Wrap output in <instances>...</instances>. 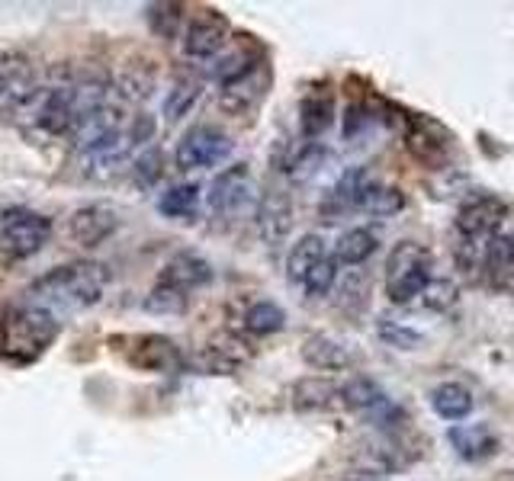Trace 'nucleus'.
<instances>
[{"instance_id":"39","label":"nucleus","mask_w":514,"mask_h":481,"mask_svg":"<svg viewBox=\"0 0 514 481\" xmlns=\"http://www.w3.org/2000/svg\"><path fill=\"white\" fill-rule=\"evenodd\" d=\"M511 481H514V478H511Z\"/></svg>"},{"instance_id":"10","label":"nucleus","mask_w":514,"mask_h":481,"mask_svg":"<svg viewBox=\"0 0 514 481\" xmlns=\"http://www.w3.org/2000/svg\"><path fill=\"white\" fill-rule=\"evenodd\" d=\"M119 228V212L107 203H87L71 212L68 219V238L81 247H100L110 241Z\"/></svg>"},{"instance_id":"24","label":"nucleus","mask_w":514,"mask_h":481,"mask_svg":"<svg viewBox=\"0 0 514 481\" xmlns=\"http://www.w3.org/2000/svg\"><path fill=\"white\" fill-rule=\"evenodd\" d=\"M200 186L196 183H177L171 190H164L158 196V212L168 215L177 222H190L196 212H200Z\"/></svg>"},{"instance_id":"22","label":"nucleus","mask_w":514,"mask_h":481,"mask_svg":"<svg viewBox=\"0 0 514 481\" xmlns=\"http://www.w3.org/2000/svg\"><path fill=\"white\" fill-rule=\"evenodd\" d=\"M325 257H328V251H325L322 235H302L290 247V254H286V279L302 286V279H306L315 270V263H322Z\"/></svg>"},{"instance_id":"5","label":"nucleus","mask_w":514,"mask_h":481,"mask_svg":"<svg viewBox=\"0 0 514 481\" xmlns=\"http://www.w3.org/2000/svg\"><path fill=\"white\" fill-rule=\"evenodd\" d=\"M52 238V219L33 209H10L0 219V254L10 260H26L39 254Z\"/></svg>"},{"instance_id":"20","label":"nucleus","mask_w":514,"mask_h":481,"mask_svg":"<svg viewBox=\"0 0 514 481\" xmlns=\"http://www.w3.org/2000/svg\"><path fill=\"white\" fill-rule=\"evenodd\" d=\"M431 408H434L437 417H441V421L460 424V421H466V417L473 414L476 401H473V392L466 389V385H460V382H441L431 392Z\"/></svg>"},{"instance_id":"29","label":"nucleus","mask_w":514,"mask_h":481,"mask_svg":"<svg viewBox=\"0 0 514 481\" xmlns=\"http://www.w3.org/2000/svg\"><path fill=\"white\" fill-rule=\"evenodd\" d=\"M360 209L373 212V215H396L405 209V193L396 186H383V183H370L364 199H360Z\"/></svg>"},{"instance_id":"26","label":"nucleus","mask_w":514,"mask_h":481,"mask_svg":"<svg viewBox=\"0 0 514 481\" xmlns=\"http://www.w3.org/2000/svg\"><path fill=\"white\" fill-rule=\"evenodd\" d=\"M331 398H338V385L331 382V379L309 376V379H299L293 385V408L296 411H319V408H328Z\"/></svg>"},{"instance_id":"16","label":"nucleus","mask_w":514,"mask_h":481,"mask_svg":"<svg viewBox=\"0 0 514 481\" xmlns=\"http://www.w3.org/2000/svg\"><path fill=\"white\" fill-rule=\"evenodd\" d=\"M267 81H264V68L257 65L251 74H245L241 81L229 84V87H222V97H219V106L225 113H232V116H241V113H248L254 110L257 103L264 100V90Z\"/></svg>"},{"instance_id":"8","label":"nucleus","mask_w":514,"mask_h":481,"mask_svg":"<svg viewBox=\"0 0 514 481\" xmlns=\"http://www.w3.org/2000/svg\"><path fill=\"white\" fill-rule=\"evenodd\" d=\"M225 39H229V23H225L222 13L203 10L200 17H193L187 23L184 36H180V49L193 61H206L225 49Z\"/></svg>"},{"instance_id":"36","label":"nucleus","mask_w":514,"mask_h":481,"mask_svg":"<svg viewBox=\"0 0 514 481\" xmlns=\"http://www.w3.org/2000/svg\"><path fill=\"white\" fill-rule=\"evenodd\" d=\"M325 158V151L319 148V145H309L306 151L299 154V158L293 161V177H299V180H306L309 174H315V170H319V161Z\"/></svg>"},{"instance_id":"1","label":"nucleus","mask_w":514,"mask_h":481,"mask_svg":"<svg viewBox=\"0 0 514 481\" xmlns=\"http://www.w3.org/2000/svg\"><path fill=\"white\" fill-rule=\"evenodd\" d=\"M110 286V267L100 260H74L65 267H55L45 276H39L33 286L26 289V302L39 305L45 312H81V308H94L103 292Z\"/></svg>"},{"instance_id":"35","label":"nucleus","mask_w":514,"mask_h":481,"mask_svg":"<svg viewBox=\"0 0 514 481\" xmlns=\"http://www.w3.org/2000/svg\"><path fill=\"white\" fill-rule=\"evenodd\" d=\"M187 308V296H180L174 289H164L155 286L148 296V312H161V315H171V312H184Z\"/></svg>"},{"instance_id":"14","label":"nucleus","mask_w":514,"mask_h":481,"mask_svg":"<svg viewBox=\"0 0 514 481\" xmlns=\"http://www.w3.org/2000/svg\"><path fill=\"white\" fill-rule=\"evenodd\" d=\"M447 443L463 462H486L502 446L489 424H453L447 430Z\"/></svg>"},{"instance_id":"13","label":"nucleus","mask_w":514,"mask_h":481,"mask_svg":"<svg viewBox=\"0 0 514 481\" xmlns=\"http://www.w3.org/2000/svg\"><path fill=\"white\" fill-rule=\"evenodd\" d=\"M257 228H261V238L277 247L290 238L293 228V199L286 190H267L261 196V206H257Z\"/></svg>"},{"instance_id":"21","label":"nucleus","mask_w":514,"mask_h":481,"mask_svg":"<svg viewBox=\"0 0 514 481\" xmlns=\"http://www.w3.org/2000/svg\"><path fill=\"white\" fill-rule=\"evenodd\" d=\"M135 353H132V363L142 366L148 372H164V369H174L180 363V350L174 340L168 337H158V334H145L135 340Z\"/></svg>"},{"instance_id":"7","label":"nucleus","mask_w":514,"mask_h":481,"mask_svg":"<svg viewBox=\"0 0 514 481\" xmlns=\"http://www.w3.org/2000/svg\"><path fill=\"white\" fill-rule=\"evenodd\" d=\"M251 193H254V180H251V167L248 164H232L219 170L209 183V193H206V203L209 212L222 215V219H232V215L245 212L251 203Z\"/></svg>"},{"instance_id":"32","label":"nucleus","mask_w":514,"mask_h":481,"mask_svg":"<svg viewBox=\"0 0 514 481\" xmlns=\"http://www.w3.org/2000/svg\"><path fill=\"white\" fill-rule=\"evenodd\" d=\"M335 283H338V260L328 254L322 263H315V270L306 279H302V292H306L309 299H322L335 289Z\"/></svg>"},{"instance_id":"4","label":"nucleus","mask_w":514,"mask_h":481,"mask_svg":"<svg viewBox=\"0 0 514 481\" xmlns=\"http://www.w3.org/2000/svg\"><path fill=\"white\" fill-rule=\"evenodd\" d=\"M505 215H508V206L502 199L492 193H476L460 206L457 219H453V228H457L460 244L476 247V251L482 247V251H486V244L502 235Z\"/></svg>"},{"instance_id":"31","label":"nucleus","mask_w":514,"mask_h":481,"mask_svg":"<svg viewBox=\"0 0 514 481\" xmlns=\"http://www.w3.org/2000/svg\"><path fill=\"white\" fill-rule=\"evenodd\" d=\"M180 23H184V7L180 4H151L148 7V26L155 36L174 39L180 33Z\"/></svg>"},{"instance_id":"33","label":"nucleus","mask_w":514,"mask_h":481,"mask_svg":"<svg viewBox=\"0 0 514 481\" xmlns=\"http://www.w3.org/2000/svg\"><path fill=\"white\" fill-rule=\"evenodd\" d=\"M155 90V71H145V68H126L123 74L116 77V93L126 100H145L148 93Z\"/></svg>"},{"instance_id":"19","label":"nucleus","mask_w":514,"mask_h":481,"mask_svg":"<svg viewBox=\"0 0 514 481\" xmlns=\"http://www.w3.org/2000/svg\"><path fill=\"white\" fill-rule=\"evenodd\" d=\"M335 122V100L328 90H312L299 103V132L306 138H319Z\"/></svg>"},{"instance_id":"25","label":"nucleus","mask_w":514,"mask_h":481,"mask_svg":"<svg viewBox=\"0 0 514 481\" xmlns=\"http://www.w3.org/2000/svg\"><path fill=\"white\" fill-rule=\"evenodd\" d=\"M486 276L495 289H502L508 279L514 276V235H498L486 244Z\"/></svg>"},{"instance_id":"30","label":"nucleus","mask_w":514,"mask_h":481,"mask_svg":"<svg viewBox=\"0 0 514 481\" xmlns=\"http://www.w3.org/2000/svg\"><path fill=\"white\" fill-rule=\"evenodd\" d=\"M376 334H380V340L392 350H418L425 344V337H421L415 328H408L402 321H389V318L376 321Z\"/></svg>"},{"instance_id":"6","label":"nucleus","mask_w":514,"mask_h":481,"mask_svg":"<svg viewBox=\"0 0 514 481\" xmlns=\"http://www.w3.org/2000/svg\"><path fill=\"white\" fill-rule=\"evenodd\" d=\"M232 154V138L216 126H193L177 142L174 161L180 170H203L216 167Z\"/></svg>"},{"instance_id":"9","label":"nucleus","mask_w":514,"mask_h":481,"mask_svg":"<svg viewBox=\"0 0 514 481\" xmlns=\"http://www.w3.org/2000/svg\"><path fill=\"white\" fill-rule=\"evenodd\" d=\"M405 148L428 170H441L450 161V135L444 132V126H437L434 119H418V116L408 119Z\"/></svg>"},{"instance_id":"11","label":"nucleus","mask_w":514,"mask_h":481,"mask_svg":"<svg viewBox=\"0 0 514 481\" xmlns=\"http://www.w3.org/2000/svg\"><path fill=\"white\" fill-rule=\"evenodd\" d=\"M338 398L344 401V408L373 417V424H380V427L389 424L392 417L399 421L396 405H392L380 385H376L373 379H367V376H354L351 382H344L338 389Z\"/></svg>"},{"instance_id":"28","label":"nucleus","mask_w":514,"mask_h":481,"mask_svg":"<svg viewBox=\"0 0 514 481\" xmlns=\"http://www.w3.org/2000/svg\"><path fill=\"white\" fill-rule=\"evenodd\" d=\"M283 328H286V312L277 302H254L245 312V331H251L257 337L277 334Z\"/></svg>"},{"instance_id":"38","label":"nucleus","mask_w":514,"mask_h":481,"mask_svg":"<svg viewBox=\"0 0 514 481\" xmlns=\"http://www.w3.org/2000/svg\"><path fill=\"white\" fill-rule=\"evenodd\" d=\"M151 135H155V119H151L148 113H139L132 119V126L126 129V142L135 148V145H142V142H151Z\"/></svg>"},{"instance_id":"2","label":"nucleus","mask_w":514,"mask_h":481,"mask_svg":"<svg viewBox=\"0 0 514 481\" xmlns=\"http://www.w3.org/2000/svg\"><path fill=\"white\" fill-rule=\"evenodd\" d=\"M62 321L39 305H17L0 315V356L10 363H33L52 347Z\"/></svg>"},{"instance_id":"23","label":"nucleus","mask_w":514,"mask_h":481,"mask_svg":"<svg viewBox=\"0 0 514 481\" xmlns=\"http://www.w3.org/2000/svg\"><path fill=\"white\" fill-rule=\"evenodd\" d=\"M376 247H380V238L370 228H347L335 241V254L331 257L338 260V267L341 263L344 267H360V263H367L376 254Z\"/></svg>"},{"instance_id":"37","label":"nucleus","mask_w":514,"mask_h":481,"mask_svg":"<svg viewBox=\"0 0 514 481\" xmlns=\"http://www.w3.org/2000/svg\"><path fill=\"white\" fill-rule=\"evenodd\" d=\"M453 299H457V289H453V283H447V279H431V286L425 289V302L431 308H447L453 305Z\"/></svg>"},{"instance_id":"18","label":"nucleus","mask_w":514,"mask_h":481,"mask_svg":"<svg viewBox=\"0 0 514 481\" xmlns=\"http://www.w3.org/2000/svg\"><path fill=\"white\" fill-rule=\"evenodd\" d=\"M129 151H132V145L126 142V129H123V135H119L113 145L81 154V174L90 180H110L129 164Z\"/></svg>"},{"instance_id":"12","label":"nucleus","mask_w":514,"mask_h":481,"mask_svg":"<svg viewBox=\"0 0 514 481\" xmlns=\"http://www.w3.org/2000/svg\"><path fill=\"white\" fill-rule=\"evenodd\" d=\"M213 276H216L213 263L200 254L184 251V254H177L164 263V270L158 276V286L174 289V292H180V296H190L193 289H203V286L213 283Z\"/></svg>"},{"instance_id":"3","label":"nucleus","mask_w":514,"mask_h":481,"mask_svg":"<svg viewBox=\"0 0 514 481\" xmlns=\"http://www.w3.org/2000/svg\"><path fill=\"white\" fill-rule=\"evenodd\" d=\"M434 257L425 244L399 241L386 257V296L392 305H408L418 296H425L431 286Z\"/></svg>"},{"instance_id":"27","label":"nucleus","mask_w":514,"mask_h":481,"mask_svg":"<svg viewBox=\"0 0 514 481\" xmlns=\"http://www.w3.org/2000/svg\"><path fill=\"white\" fill-rule=\"evenodd\" d=\"M200 97H203V81H196V77H180L168 97H164V119L180 122L193 110Z\"/></svg>"},{"instance_id":"34","label":"nucleus","mask_w":514,"mask_h":481,"mask_svg":"<svg viewBox=\"0 0 514 481\" xmlns=\"http://www.w3.org/2000/svg\"><path fill=\"white\" fill-rule=\"evenodd\" d=\"M132 170H135V177H139L145 186H151L155 180H161V174H164V154H161V148H148V151H142L139 158H135Z\"/></svg>"},{"instance_id":"17","label":"nucleus","mask_w":514,"mask_h":481,"mask_svg":"<svg viewBox=\"0 0 514 481\" xmlns=\"http://www.w3.org/2000/svg\"><path fill=\"white\" fill-rule=\"evenodd\" d=\"M302 360H306V366L319 369V372L351 369V353H347V347L341 344V340L328 337V334L306 337V344H302Z\"/></svg>"},{"instance_id":"15","label":"nucleus","mask_w":514,"mask_h":481,"mask_svg":"<svg viewBox=\"0 0 514 481\" xmlns=\"http://www.w3.org/2000/svg\"><path fill=\"white\" fill-rule=\"evenodd\" d=\"M36 68L23 52H7L0 55V100L7 106L26 100L29 93H36Z\"/></svg>"}]
</instances>
